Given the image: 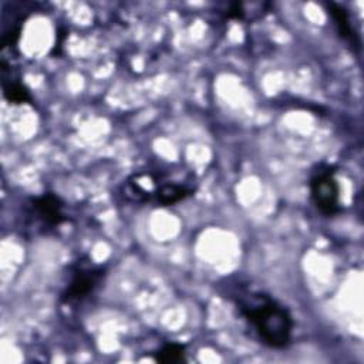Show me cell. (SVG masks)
Returning a JSON list of instances; mask_svg holds the SVG:
<instances>
[{"label":"cell","instance_id":"cell-6","mask_svg":"<svg viewBox=\"0 0 364 364\" xmlns=\"http://www.w3.org/2000/svg\"><path fill=\"white\" fill-rule=\"evenodd\" d=\"M324 7L336 27L337 34L351 47H355L357 50L360 48V38L357 31L354 30V26L351 23V17L348 11L338 3L334 1H327L324 3Z\"/></svg>","mask_w":364,"mask_h":364},{"label":"cell","instance_id":"cell-1","mask_svg":"<svg viewBox=\"0 0 364 364\" xmlns=\"http://www.w3.org/2000/svg\"><path fill=\"white\" fill-rule=\"evenodd\" d=\"M236 307L262 344L274 350H283L290 344L293 317L273 296L247 291L236 299Z\"/></svg>","mask_w":364,"mask_h":364},{"label":"cell","instance_id":"cell-8","mask_svg":"<svg viewBox=\"0 0 364 364\" xmlns=\"http://www.w3.org/2000/svg\"><path fill=\"white\" fill-rule=\"evenodd\" d=\"M3 95L10 104H31L33 97L28 88L20 80H9L3 81Z\"/></svg>","mask_w":364,"mask_h":364},{"label":"cell","instance_id":"cell-2","mask_svg":"<svg viewBox=\"0 0 364 364\" xmlns=\"http://www.w3.org/2000/svg\"><path fill=\"white\" fill-rule=\"evenodd\" d=\"M192 175L181 178L169 171H144L134 173L125 182V195L138 203L154 206H172L193 195Z\"/></svg>","mask_w":364,"mask_h":364},{"label":"cell","instance_id":"cell-3","mask_svg":"<svg viewBox=\"0 0 364 364\" xmlns=\"http://www.w3.org/2000/svg\"><path fill=\"white\" fill-rule=\"evenodd\" d=\"M309 191L314 208L321 215L333 216L340 212V185L331 165L320 164L311 171Z\"/></svg>","mask_w":364,"mask_h":364},{"label":"cell","instance_id":"cell-5","mask_svg":"<svg viewBox=\"0 0 364 364\" xmlns=\"http://www.w3.org/2000/svg\"><path fill=\"white\" fill-rule=\"evenodd\" d=\"M27 205L30 216H33L46 229L58 228L67 220L64 212L65 203L53 192H44L38 196H33Z\"/></svg>","mask_w":364,"mask_h":364},{"label":"cell","instance_id":"cell-7","mask_svg":"<svg viewBox=\"0 0 364 364\" xmlns=\"http://www.w3.org/2000/svg\"><path fill=\"white\" fill-rule=\"evenodd\" d=\"M152 358L155 363L161 364H179L186 361V347L185 344L169 341L156 348L152 353Z\"/></svg>","mask_w":364,"mask_h":364},{"label":"cell","instance_id":"cell-4","mask_svg":"<svg viewBox=\"0 0 364 364\" xmlns=\"http://www.w3.org/2000/svg\"><path fill=\"white\" fill-rule=\"evenodd\" d=\"M104 276L105 267L101 264H94L91 262L75 263L70 269L68 282L61 291L60 301L64 304L82 301L102 283Z\"/></svg>","mask_w":364,"mask_h":364}]
</instances>
